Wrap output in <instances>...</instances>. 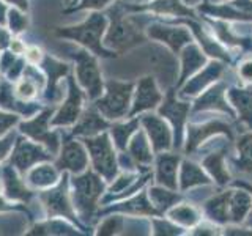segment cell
<instances>
[{"mask_svg": "<svg viewBox=\"0 0 252 236\" xmlns=\"http://www.w3.org/2000/svg\"><path fill=\"white\" fill-rule=\"evenodd\" d=\"M106 30V18L102 14L93 13L87 21L74 27H66L57 30V35L63 38L76 39L77 43L84 44L85 47L92 49L94 54L101 55V57H109V52L102 49L101 46V35Z\"/></svg>", "mask_w": 252, "mask_h": 236, "instance_id": "obj_1", "label": "cell"}, {"mask_svg": "<svg viewBox=\"0 0 252 236\" xmlns=\"http://www.w3.org/2000/svg\"><path fill=\"white\" fill-rule=\"evenodd\" d=\"M74 186V205L84 219H89L96 206V202L102 192V181L93 172H87L82 177L73 179Z\"/></svg>", "mask_w": 252, "mask_h": 236, "instance_id": "obj_2", "label": "cell"}, {"mask_svg": "<svg viewBox=\"0 0 252 236\" xmlns=\"http://www.w3.org/2000/svg\"><path fill=\"white\" fill-rule=\"evenodd\" d=\"M106 87H107L106 94L96 104L99 112L107 118L125 117L129 107V99H131L134 85L131 82L109 81Z\"/></svg>", "mask_w": 252, "mask_h": 236, "instance_id": "obj_3", "label": "cell"}, {"mask_svg": "<svg viewBox=\"0 0 252 236\" xmlns=\"http://www.w3.org/2000/svg\"><path fill=\"white\" fill-rule=\"evenodd\" d=\"M142 41H144V36H142L137 24L132 19L126 18V16L114 11L112 26H110L107 31L106 44L123 51V49H129V47L136 46Z\"/></svg>", "mask_w": 252, "mask_h": 236, "instance_id": "obj_4", "label": "cell"}, {"mask_svg": "<svg viewBox=\"0 0 252 236\" xmlns=\"http://www.w3.org/2000/svg\"><path fill=\"white\" fill-rule=\"evenodd\" d=\"M85 147L89 148L92 162L96 172H99L106 179H112L117 173V162L109 137L106 134H101V136H96L93 139H87Z\"/></svg>", "mask_w": 252, "mask_h": 236, "instance_id": "obj_5", "label": "cell"}, {"mask_svg": "<svg viewBox=\"0 0 252 236\" xmlns=\"http://www.w3.org/2000/svg\"><path fill=\"white\" fill-rule=\"evenodd\" d=\"M74 59H76V74L79 84L87 90L92 99L98 98L102 93V79H101L98 63L85 51L76 52Z\"/></svg>", "mask_w": 252, "mask_h": 236, "instance_id": "obj_6", "label": "cell"}, {"mask_svg": "<svg viewBox=\"0 0 252 236\" xmlns=\"http://www.w3.org/2000/svg\"><path fill=\"white\" fill-rule=\"evenodd\" d=\"M49 157L51 156L46 154L41 147L33 145V144H30V142H26V140H19L18 144H16V149L11 156V162L21 172H26L35 162L46 161V159H49Z\"/></svg>", "mask_w": 252, "mask_h": 236, "instance_id": "obj_7", "label": "cell"}, {"mask_svg": "<svg viewBox=\"0 0 252 236\" xmlns=\"http://www.w3.org/2000/svg\"><path fill=\"white\" fill-rule=\"evenodd\" d=\"M49 115H51V112L47 110V112H44L43 115L36 117L35 120L22 123L21 131L26 132L27 136H30L36 142H44V144L49 147L51 151L55 153L57 151V147H59V140H57V136H55V134H51L47 131V120H49Z\"/></svg>", "mask_w": 252, "mask_h": 236, "instance_id": "obj_8", "label": "cell"}, {"mask_svg": "<svg viewBox=\"0 0 252 236\" xmlns=\"http://www.w3.org/2000/svg\"><path fill=\"white\" fill-rule=\"evenodd\" d=\"M81 109H82V93L79 90V87L74 84L73 79H71L68 99L65 104H63V107L60 109L57 117L52 120V124L54 126H66V124L74 123L79 118Z\"/></svg>", "mask_w": 252, "mask_h": 236, "instance_id": "obj_9", "label": "cell"}, {"mask_svg": "<svg viewBox=\"0 0 252 236\" xmlns=\"http://www.w3.org/2000/svg\"><path fill=\"white\" fill-rule=\"evenodd\" d=\"M41 199L44 202V206L47 208V212L52 216H66L73 217V209L68 200L66 194V181L60 183L55 189H51L41 195Z\"/></svg>", "mask_w": 252, "mask_h": 236, "instance_id": "obj_10", "label": "cell"}, {"mask_svg": "<svg viewBox=\"0 0 252 236\" xmlns=\"http://www.w3.org/2000/svg\"><path fill=\"white\" fill-rule=\"evenodd\" d=\"M159 101H161V93L158 91L153 79L152 77L140 79V82L137 84V91H136V98H134L131 115H136L137 112H142V110L153 109Z\"/></svg>", "mask_w": 252, "mask_h": 236, "instance_id": "obj_11", "label": "cell"}, {"mask_svg": "<svg viewBox=\"0 0 252 236\" xmlns=\"http://www.w3.org/2000/svg\"><path fill=\"white\" fill-rule=\"evenodd\" d=\"M87 154H85V149L82 148L81 144L77 142H68L65 144L62 149V154L57 161V167L60 170H71L74 173L82 172L87 167Z\"/></svg>", "mask_w": 252, "mask_h": 236, "instance_id": "obj_12", "label": "cell"}, {"mask_svg": "<svg viewBox=\"0 0 252 236\" xmlns=\"http://www.w3.org/2000/svg\"><path fill=\"white\" fill-rule=\"evenodd\" d=\"M142 123L145 126V129L150 136V140H152L153 148L156 151H162V149L170 148V140H172L170 131L161 118L153 117V115H147V117H144Z\"/></svg>", "mask_w": 252, "mask_h": 236, "instance_id": "obj_13", "label": "cell"}, {"mask_svg": "<svg viewBox=\"0 0 252 236\" xmlns=\"http://www.w3.org/2000/svg\"><path fill=\"white\" fill-rule=\"evenodd\" d=\"M148 33L152 38L169 44L173 51H180V47L191 41V36L185 29H169L161 26H152L148 29Z\"/></svg>", "mask_w": 252, "mask_h": 236, "instance_id": "obj_14", "label": "cell"}, {"mask_svg": "<svg viewBox=\"0 0 252 236\" xmlns=\"http://www.w3.org/2000/svg\"><path fill=\"white\" fill-rule=\"evenodd\" d=\"M252 206L251 197L243 191H232L227 192V212L228 220L233 222H241L244 216L248 214V211Z\"/></svg>", "mask_w": 252, "mask_h": 236, "instance_id": "obj_15", "label": "cell"}, {"mask_svg": "<svg viewBox=\"0 0 252 236\" xmlns=\"http://www.w3.org/2000/svg\"><path fill=\"white\" fill-rule=\"evenodd\" d=\"M177 165H178V157L170 156V154H161L158 159V183L164 184L170 189L177 187Z\"/></svg>", "mask_w": 252, "mask_h": 236, "instance_id": "obj_16", "label": "cell"}, {"mask_svg": "<svg viewBox=\"0 0 252 236\" xmlns=\"http://www.w3.org/2000/svg\"><path fill=\"white\" fill-rule=\"evenodd\" d=\"M189 110L188 104H180L175 99H173L172 94H169L167 101L161 109V114L169 117L173 126H175V131H177V145L181 144V128H183V121L186 118V112Z\"/></svg>", "mask_w": 252, "mask_h": 236, "instance_id": "obj_17", "label": "cell"}, {"mask_svg": "<svg viewBox=\"0 0 252 236\" xmlns=\"http://www.w3.org/2000/svg\"><path fill=\"white\" fill-rule=\"evenodd\" d=\"M3 184H5V195L13 200H29L32 197V192L27 191V187L18 179L11 167L3 169Z\"/></svg>", "mask_w": 252, "mask_h": 236, "instance_id": "obj_18", "label": "cell"}, {"mask_svg": "<svg viewBox=\"0 0 252 236\" xmlns=\"http://www.w3.org/2000/svg\"><path fill=\"white\" fill-rule=\"evenodd\" d=\"M106 126H107V123L102 120L96 112H93V110H87L73 132L77 134V136L92 137V136H94V134H98L99 131L104 129Z\"/></svg>", "mask_w": 252, "mask_h": 236, "instance_id": "obj_19", "label": "cell"}, {"mask_svg": "<svg viewBox=\"0 0 252 236\" xmlns=\"http://www.w3.org/2000/svg\"><path fill=\"white\" fill-rule=\"evenodd\" d=\"M57 170L51 165H39L29 173V183L33 187H47L57 181Z\"/></svg>", "mask_w": 252, "mask_h": 236, "instance_id": "obj_20", "label": "cell"}, {"mask_svg": "<svg viewBox=\"0 0 252 236\" xmlns=\"http://www.w3.org/2000/svg\"><path fill=\"white\" fill-rule=\"evenodd\" d=\"M129 153H131L132 159H136L137 162L147 164L152 161V149H150L148 140L144 132H139L134 136L131 145H129Z\"/></svg>", "mask_w": 252, "mask_h": 236, "instance_id": "obj_21", "label": "cell"}, {"mask_svg": "<svg viewBox=\"0 0 252 236\" xmlns=\"http://www.w3.org/2000/svg\"><path fill=\"white\" fill-rule=\"evenodd\" d=\"M150 10L159 14H173V16H192V11L186 8L183 3H180L178 0H155L150 5Z\"/></svg>", "mask_w": 252, "mask_h": 236, "instance_id": "obj_22", "label": "cell"}, {"mask_svg": "<svg viewBox=\"0 0 252 236\" xmlns=\"http://www.w3.org/2000/svg\"><path fill=\"white\" fill-rule=\"evenodd\" d=\"M202 183H208V178L203 175L202 169L192 162H185L183 172H181V187L188 189L194 184H202Z\"/></svg>", "mask_w": 252, "mask_h": 236, "instance_id": "obj_23", "label": "cell"}, {"mask_svg": "<svg viewBox=\"0 0 252 236\" xmlns=\"http://www.w3.org/2000/svg\"><path fill=\"white\" fill-rule=\"evenodd\" d=\"M218 131H224L227 134H230V132H228V126H224L220 123H211V124L203 126V128H191V129H189L188 148H194L195 145L200 144L205 136H210V134H215Z\"/></svg>", "mask_w": 252, "mask_h": 236, "instance_id": "obj_24", "label": "cell"}, {"mask_svg": "<svg viewBox=\"0 0 252 236\" xmlns=\"http://www.w3.org/2000/svg\"><path fill=\"white\" fill-rule=\"evenodd\" d=\"M219 73H220V66L219 65H210L207 69L203 71V74H200L199 77H195L191 84H188V87L185 88L186 94H195V93H199L205 85L210 84L215 77H218Z\"/></svg>", "mask_w": 252, "mask_h": 236, "instance_id": "obj_25", "label": "cell"}, {"mask_svg": "<svg viewBox=\"0 0 252 236\" xmlns=\"http://www.w3.org/2000/svg\"><path fill=\"white\" fill-rule=\"evenodd\" d=\"M230 99L238 106L243 115V120H246L252 126V93L251 91H230Z\"/></svg>", "mask_w": 252, "mask_h": 236, "instance_id": "obj_26", "label": "cell"}, {"mask_svg": "<svg viewBox=\"0 0 252 236\" xmlns=\"http://www.w3.org/2000/svg\"><path fill=\"white\" fill-rule=\"evenodd\" d=\"M222 87H215L213 90H210L205 96L197 102V109H215V107H220V109H224L225 112H230L232 114V110L228 109V106H225V102L222 99Z\"/></svg>", "mask_w": 252, "mask_h": 236, "instance_id": "obj_27", "label": "cell"}, {"mask_svg": "<svg viewBox=\"0 0 252 236\" xmlns=\"http://www.w3.org/2000/svg\"><path fill=\"white\" fill-rule=\"evenodd\" d=\"M203 55L199 52V49H195V47L189 46L188 49L185 51V55H183V79L181 81H185V79L195 71L197 68H200L203 65Z\"/></svg>", "mask_w": 252, "mask_h": 236, "instance_id": "obj_28", "label": "cell"}, {"mask_svg": "<svg viewBox=\"0 0 252 236\" xmlns=\"http://www.w3.org/2000/svg\"><path fill=\"white\" fill-rule=\"evenodd\" d=\"M205 167L211 172V175L215 177L219 183H227L228 181V173L224 167V157L220 153L210 156L208 159L205 161Z\"/></svg>", "mask_w": 252, "mask_h": 236, "instance_id": "obj_29", "label": "cell"}, {"mask_svg": "<svg viewBox=\"0 0 252 236\" xmlns=\"http://www.w3.org/2000/svg\"><path fill=\"white\" fill-rule=\"evenodd\" d=\"M136 128H137V121L136 120H132V121L126 123V124L114 126V128H112V137H114L115 145L120 149H125L126 144H128V140H129V136H131V134H134Z\"/></svg>", "mask_w": 252, "mask_h": 236, "instance_id": "obj_30", "label": "cell"}, {"mask_svg": "<svg viewBox=\"0 0 252 236\" xmlns=\"http://www.w3.org/2000/svg\"><path fill=\"white\" fill-rule=\"evenodd\" d=\"M170 217L183 225H194L197 220H199L197 211L192 206H189V205H186V206H178L173 211H170Z\"/></svg>", "mask_w": 252, "mask_h": 236, "instance_id": "obj_31", "label": "cell"}, {"mask_svg": "<svg viewBox=\"0 0 252 236\" xmlns=\"http://www.w3.org/2000/svg\"><path fill=\"white\" fill-rule=\"evenodd\" d=\"M150 197H152L155 206H158L159 209H167L173 202L178 200V197L175 194H170L159 187H153L152 191H150Z\"/></svg>", "mask_w": 252, "mask_h": 236, "instance_id": "obj_32", "label": "cell"}, {"mask_svg": "<svg viewBox=\"0 0 252 236\" xmlns=\"http://www.w3.org/2000/svg\"><path fill=\"white\" fill-rule=\"evenodd\" d=\"M240 149V162L243 167L252 169V136L243 137L238 144Z\"/></svg>", "mask_w": 252, "mask_h": 236, "instance_id": "obj_33", "label": "cell"}, {"mask_svg": "<svg viewBox=\"0 0 252 236\" xmlns=\"http://www.w3.org/2000/svg\"><path fill=\"white\" fill-rule=\"evenodd\" d=\"M36 84L32 81V79L26 77L22 82L18 84V88H16V93H18V96L21 99H30V98H33L35 94H36Z\"/></svg>", "mask_w": 252, "mask_h": 236, "instance_id": "obj_34", "label": "cell"}, {"mask_svg": "<svg viewBox=\"0 0 252 236\" xmlns=\"http://www.w3.org/2000/svg\"><path fill=\"white\" fill-rule=\"evenodd\" d=\"M10 26H11V30L14 31V33H19V31H22L27 27V18L26 16H22L19 11L11 10L10 11Z\"/></svg>", "mask_w": 252, "mask_h": 236, "instance_id": "obj_35", "label": "cell"}, {"mask_svg": "<svg viewBox=\"0 0 252 236\" xmlns=\"http://www.w3.org/2000/svg\"><path fill=\"white\" fill-rule=\"evenodd\" d=\"M120 227H122L120 217H110L99 227V233L101 235H114V233H117V230H120Z\"/></svg>", "mask_w": 252, "mask_h": 236, "instance_id": "obj_36", "label": "cell"}, {"mask_svg": "<svg viewBox=\"0 0 252 236\" xmlns=\"http://www.w3.org/2000/svg\"><path fill=\"white\" fill-rule=\"evenodd\" d=\"M155 230L156 233H164V235H177L178 233V228L177 227H172L167 222H162V220H155Z\"/></svg>", "mask_w": 252, "mask_h": 236, "instance_id": "obj_37", "label": "cell"}, {"mask_svg": "<svg viewBox=\"0 0 252 236\" xmlns=\"http://www.w3.org/2000/svg\"><path fill=\"white\" fill-rule=\"evenodd\" d=\"M18 121V117L16 115H10V114H0V134H3L8 128Z\"/></svg>", "mask_w": 252, "mask_h": 236, "instance_id": "obj_38", "label": "cell"}, {"mask_svg": "<svg viewBox=\"0 0 252 236\" xmlns=\"http://www.w3.org/2000/svg\"><path fill=\"white\" fill-rule=\"evenodd\" d=\"M13 140H14V134H10L5 139L0 140V161L3 159L5 154L10 151V148L13 147Z\"/></svg>", "mask_w": 252, "mask_h": 236, "instance_id": "obj_39", "label": "cell"}, {"mask_svg": "<svg viewBox=\"0 0 252 236\" xmlns=\"http://www.w3.org/2000/svg\"><path fill=\"white\" fill-rule=\"evenodd\" d=\"M110 2V0H82L79 8H101Z\"/></svg>", "mask_w": 252, "mask_h": 236, "instance_id": "obj_40", "label": "cell"}, {"mask_svg": "<svg viewBox=\"0 0 252 236\" xmlns=\"http://www.w3.org/2000/svg\"><path fill=\"white\" fill-rule=\"evenodd\" d=\"M240 74L244 79H248V81H252V60L243 63L241 68H240Z\"/></svg>", "mask_w": 252, "mask_h": 236, "instance_id": "obj_41", "label": "cell"}, {"mask_svg": "<svg viewBox=\"0 0 252 236\" xmlns=\"http://www.w3.org/2000/svg\"><path fill=\"white\" fill-rule=\"evenodd\" d=\"M27 59L30 63H38L41 60V51H39L38 47H32V49L27 52Z\"/></svg>", "mask_w": 252, "mask_h": 236, "instance_id": "obj_42", "label": "cell"}, {"mask_svg": "<svg viewBox=\"0 0 252 236\" xmlns=\"http://www.w3.org/2000/svg\"><path fill=\"white\" fill-rule=\"evenodd\" d=\"M11 49H13V54H21L26 51V46H24L19 39H14V41L11 43Z\"/></svg>", "mask_w": 252, "mask_h": 236, "instance_id": "obj_43", "label": "cell"}, {"mask_svg": "<svg viewBox=\"0 0 252 236\" xmlns=\"http://www.w3.org/2000/svg\"><path fill=\"white\" fill-rule=\"evenodd\" d=\"M5 14H6V6L3 3H0V24H5Z\"/></svg>", "mask_w": 252, "mask_h": 236, "instance_id": "obj_44", "label": "cell"}, {"mask_svg": "<svg viewBox=\"0 0 252 236\" xmlns=\"http://www.w3.org/2000/svg\"><path fill=\"white\" fill-rule=\"evenodd\" d=\"M10 2H13L18 6H21L22 10H27V0H10Z\"/></svg>", "mask_w": 252, "mask_h": 236, "instance_id": "obj_45", "label": "cell"}, {"mask_svg": "<svg viewBox=\"0 0 252 236\" xmlns=\"http://www.w3.org/2000/svg\"><path fill=\"white\" fill-rule=\"evenodd\" d=\"M6 41H8V35L5 33L2 29H0V46H3Z\"/></svg>", "mask_w": 252, "mask_h": 236, "instance_id": "obj_46", "label": "cell"}, {"mask_svg": "<svg viewBox=\"0 0 252 236\" xmlns=\"http://www.w3.org/2000/svg\"><path fill=\"white\" fill-rule=\"evenodd\" d=\"M188 2H191V3H195V2H199V0H188Z\"/></svg>", "mask_w": 252, "mask_h": 236, "instance_id": "obj_47", "label": "cell"}, {"mask_svg": "<svg viewBox=\"0 0 252 236\" xmlns=\"http://www.w3.org/2000/svg\"><path fill=\"white\" fill-rule=\"evenodd\" d=\"M68 2H69V3H74V0H68Z\"/></svg>", "mask_w": 252, "mask_h": 236, "instance_id": "obj_48", "label": "cell"}]
</instances>
